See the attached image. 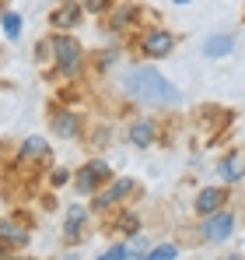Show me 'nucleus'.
<instances>
[{
	"label": "nucleus",
	"instance_id": "obj_16",
	"mask_svg": "<svg viewBox=\"0 0 245 260\" xmlns=\"http://www.w3.org/2000/svg\"><path fill=\"white\" fill-rule=\"evenodd\" d=\"M217 173H221V179H224L228 186H238V183H242V148H238V144H231V148L221 155Z\"/></svg>",
	"mask_w": 245,
	"mask_h": 260
},
{
	"label": "nucleus",
	"instance_id": "obj_5",
	"mask_svg": "<svg viewBox=\"0 0 245 260\" xmlns=\"http://www.w3.org/2000/svg\"><path fill=\"white\" fill-rule=\"evenodd\" d=\"M144 197V183H137V179H130V176H123V179H109L102 190H95L91 193V215H102V211H109V208H119L126 201H140Z\"/></svg>",
	"mask_w": 245,
	"mask_h": 260
},
{
	"label": "nucleus",
	"instance_id": "obj_23",
	"mask_svg": "<svg viewBox=\"0 0 245 260\" xmlns=\"http://www.w3.org/2000/svg\"><path fill=\"white\" fill-rule=\"evenodd\" d=\"M112 4H116V0H84L81 7H84V11H91V14H105Z\"/></svg>",
	"mask_w": 245,
	"mask_h": 260
},
{
	"label": "nucleus",
	"instance_id": "obj_2",
	"mask_svg": "<svg viewBox=\"0 0 245 260\" xmlns=\"http://www.w3.org/2000/svg\"><path fill=\"white\" fill-rule=\"evenodd\" d=\"M126 91L137 99V102H144V106H154V109H172V106H179V88H172L165 81L158 71H151V67H137V71H130L126 74Z\"/></svg>",
	"mask_w": 245,
	"mask_h": 260
},
{
	"label": "nucleus",
	"instance_id": "obj_27",
	"mask_svg": "<svg viewBox=\"0 0 245 260\" xmlns=\"http://www.w3.org/2000/svg\"><path fill=\"white\" fill-rule=\"evenodd\" d=\"M4 257H14V253L7 250V243H0V260H4Z\"/></svg>",
	"mask_w": 245,
	"mask_h": 260
},
{
	"label": "nucleus",
	"instance_id": "obj_20",
	"mask_svg": "<svg viewBox=\"0 0 245 260\" xmlns=\"http://www.w3.org/2000/svg\"><path fill=\"white\" fill-rule=\"evenodd\" d=\"M231 46H235V36H214L207 39V56H224L231 53Z\"/></svg>",
	"mask_w": 245,
	"mask_h": 260
},
{
	"label": "nucleus",
	"instance_id": "obj_25",
	"mask_svg": "<svg viewBox=\"0 0 245 260\" xmlns=\"http://www.w3.org/2000/svg\"><path fill=\"white\" fill-rule=\"evenodd\" d=\"M46 173H49V183H53V186H63V183L70 179V173H67V169H53V166H49Z\"/></svg>",
	"mask_w": 245,
	"mask_h": 260
},
{
	"label": "nucleus",
	"instance_id": "obj_21",
	"mask_svg": "<svg viewBox=\"0 0 245 260\" xmlns=\"http://www.w3.org/2000/svg\"><path fill=\"white\" fill-rule=\"evenodd\" d=\"M0 25H4V32H7V39H18V36H21V18H18V14H14L11 7H7V11L0 14Z\"/></svg>",
	"mask_w": 245,
	"mask_h": 260
},
{
	"label": "nucleus",
	"instance_id": "obj_22",
	"mask_svg": "<svg viewBox=\"0 0 245 260\" xmlns=\"http://www.w3.org/2000/svg\"><path fill=\"white\" fill-rule=\"evenodd\" d=\"M144 257H147V260H172V257H179V246H175V243H165V246H154V250H147Z\"/></svg>",
	"mask_w": 245,
	"mask_h": 260
},
{
	"label": "nucleus",
	"instance_id": "obj_15",
	"mask_svg": "<svg viewBox=\"0 0 245 260\" xmlns=\"http://www.w3.org/2000/svg\"><path fill=\"white\" fill-rule=\"evenodd\" d=\"M0 243H7L11 253H25L28 243H32V229H28L25 221H18L14 215L0 218Z\"/></svg>",
	"mask_w": 245,
	"mask_h": 260
},
{
	"label": "nucleus",
	"instance_id": "obj_7",
	"mask_svg": "<svg viewBox=\"0 0 245 260\" xmlns=\"http://www.w3.org/2000/svg\"><path fill=\"white\" fill-rule=\"evenodd\" d=\"M147 11L140 7V4H133V0H116L105 14H98L102 21H98V28L102 32H109V36H126L130 28H137L140 25V18H144Z\"/></svg>",
	"mask_w": 245,
	"mask_h": 260
},
{
	"label": "nucleus",
	"instance_id": "obj_4",
	"mask_svg": "<svg viewBox=\"0 0 245 260\" xmlns=\"http://www.w3.org/2000/svg\"><path fill=\"white\" fill-rule=\"evenodd\" d=\"M130 39V49H133V56H144V60H165V56H172V49L179 46V36L175 32H168L161 25H137V28H130L126 32Z\"/></svg>",
	"mask_w": 245,
	"mask_h": 260
},
{
	"label": "nucleus",
	"instance_id": "obj_10",
	"mask_svg": "<svg viewBox=\"0 0 245 260\" xmlns=\"http://www.w3.org/2000/svg\"><path fill=\"white\" fill-rule=\"evenodd\" d=\"M70 179H74V190H77L81 197H91L95 190H102V186L112 179V166L102 162V158H88V162H81L77 173H70Z\"/></svg>",
	"mask_w": 245,
	"mask_h": 260
},
{
	"label": "nucleus",
	"instance_id": "obj_28",
	"mask_svg": "<svg viewBox=\"0 0 245 260\" xmlns=\"http://www.w3.org/2000/svg\"><path fill=\"white\" fill-rule=\"evenodd\" d=\"M7 7H11V0H0V14H4V11H7Z\"/></svg>",
	"mask_w": 245,
	"mask_h": 260
},
{
	"label": "nucleus",
	"instance_id": "obj_19",
	"mask_svg": "<svg viewBox=\"0 0 245 260\" xmlns=\"http://www.w3.org/2000/svg\"><path fill=\"white\" fill-rule=\"evenodd\" d=\"M112 60H116V53H112V49H95L91 56H84V67L91 71V78H102V74H105V67H112Z\"/></svg>",
	"mask_w": 245,
	"mask_h": 260
},
{
	"label": "nucleus",
	"instance_id": "obj_14",
	"mask_svg": "<svg viewBox=\"0 0 245 260\" xmlns=\"http://www.w3.org/2000/svg\"><path fill=\"white\" fill-rule=\"evenodd\" d=\"M231 193H235V186H228V183H221V186H203V190L196 193V201H193V211H196V218L214 215V211L228 208Z\"/></svg>",
	"mask_w": 245,
	"mask_h": 260
},
{
	"label": "nucleus",
	"instance_id": "obj_17",
	"mask_svg": "<svg viewBox=\"0 0 245 260\" xmlns=\"http://www.w3.org/2000/svg\"><path fill=\"white\" fill-rule=\"evenodd\" d=\"M130 144H133V148H151V144H158V120H133V123H130Z\"/></svg>",
	"mask_w": 245,
	"mask_h": 260
},
{
	"label": "nucleus",
	"instance_id": "obj_29",
	"mask_svg": "<svg viewBox=\"0 0 245 260\" xmlns=\"http://www.w3.org/2000/svg\"><path fill=\"white\" fill-rule=\"evenodd\" d=\"M4 60H7V49H4V46H0V63H4Z\"/></svg>",
	"mask_w": 245,
	"mask_h": 260
},
{
	"label": "nucleus",
	"instance_id": "obj_11",
	"mask_svg": "<svg viewBox=\"0 0 245 260\" xmlns=\"http://www.w3.org/2000/svg\"><path fill=\"white\" fill-rule=\"evenodd\" d=\"M203 225H200V232H196V239L200 243H224L231 232H235V211H228V208H221V211H214V215H203L200 218Z\"/></svg>",
	"mask_w": 245,
	"mask_h": 260
},
{
	"label": "nucleus",
	"instance_id": "obj_8",
	"mask_svg": "<svg viewBox=\"0 0 245 260\" xmlns=\"http://www.w3.org/2000/svg\"><path fill=\"white\" fill-rule=\"evenodd\" d=\"M14 162H18L21 169H28V173H35L42 179L46 169H49L56 158H53V148H49L46 137H25V141L14 148Z\"/></svg>",
	"mask_w": 245,
	"mask_h": 260
},
{
	"label": "nucleus",
	"instance_id": "obj_26",
	"mask_svg": "<svg viewBox=\"0 0 245 260\" xmlns=\"http://www.w3.org/2000/svg\"><path fill=\"white\" fill-rule=\"evenodd\" d=\"M42 208L53 211V208H56V193H46V197H42Z\"/></svg>",
	"mask_w": 245,
	"mask_h": 260
},
{
	"label": "nucleus",
	"instance_id": "obj_24",
	"mask_svg": "<svg viewBox=\"0 0 245 260\" xmlns=\"http://www.w3.org/2000/svg\"><path fill=\"white\" fill-rule=\"evenodd\" d=\"M123 257H133V253H130V246H123V243L109 246V250L102 253V260H123Z\"/></svg>",
	"mask_w": 245,
	"mask_h": 260
},
{
	"label": "nucleus",
	"instance_id": "obj_12",
	"mask_svg": "<svg viewBox=\"0 0 245 260\" xmlns=\"http://www.w3.org/2000/svg\"><path fill=\"white\" fill-rule=\"evenodd\" d=\"M91 232H95L91 229V211L74 204L67 211V218H63V246H81V243L91 239Z\"/></svg>",
	"mask_w": 245,
	"mask_h": 260
},
{
	"label": "nucleus",
	"instance_id": "obj_13",
	"mask_svg": "<svg viewBox=\"0 0 245 260\" xmlns=\"http://www.w3.org/2000/svg\"><path fill=\"white\" fill-rule=\"evenodd\" d=\"M84 18V7L77 0H60V4H53V11H49V28L53 32H74L77 25H81Z\"/></svg>",
	"mask_w": 245,
	"mask_h": 260
},
{
	"label": "nucleus",
	"instance_id": "obj_3",
	"mask_svg": "<svg viewBox=\"0 0 245 260\" xmlns=\"http://www.w3.org/2000/svg\"><path fill=\"white\" fill-rule=\"evenodd\" d=\"M238 123V113L231 106H217V102H200L193 109V130L200 134L203 148H217L221 141L231 137V127Z\"/></svg>",
	"mask_w": 245,
	"mask_h": 260
},
{
	"label": "nucleus",
	"instance_id": "obj_1",
	"mask_svg": "<svg viewBox=\"0 0 245 260\" xmlns=\"http://www.w3.org/2000/svg\"><path fill=\"white\" fill-rule=\"evenodd\" d=\"M84 49L70 32H53L35 43V63L46 67V81H70L84 74Z\"/></svg>",
	"mask_w": 245,
	"mask_h": 260
},
{
	"label": "nucleus",
	"instance_id": "obj_6",
	"mask_svg": "<svg viewBox=\"0 0 245 260\" xmlns=\"http://www.w3.org/2000/svg\"><path fill=\"white\" fill-rule=\"evenodd\" d=\"M98 232L105 236V239H112V243H130L137 232H140V215L137 211H130V208H109V211H102V225H98Z\"/></svg>",
	"mask_w": 245,
	"mask_h": 260
},
{
	"label": "nucleus",
	"instance_id": "obj_9",
	"mask_svg": "<svg viewBox=\"0 0 245 260\" xmlns=\"http://www.w3.org/2000/svg\"><path fill=\"white\" fill-rule=\"evenodd\" d=\"M46 127L53 130L56 137H67V141H74V137H81V130H84V120L81 113H74V109H67V102H46Z\"/></svg>",
	"mask_w": 245,
	"mask_h": 260
},
{
	"label": "nucleus",
	"instance_id": "obj_18",
	"mask_svg": "<svg viewBox=\"0 0 245 260\" xmlns=\"http://www.w3.org/2000/svg\"><path fill=\"white\" fill-rule=\"evenodd\" d=\"M81 141H84L88 151H98V148H105L112 141V130H109V123H84Z\"/></svg>",
	"mask_w": 245,
	"mask_h": 260
},
{
	"label": "nucleus",
	"instance_id": "obj_30",
	"mask_svg": "<svg viewBox=\"0 0 245 260\" xmlns=\"http://www.w3.org/2000/svg\"><path fill=\"white\" fill-rule=\"evenodd\" d=\"M175 4H189V0H175Z\"/></svg>",
	"mask_w": 245,
	"mask_h": 260
}]
</instances>
